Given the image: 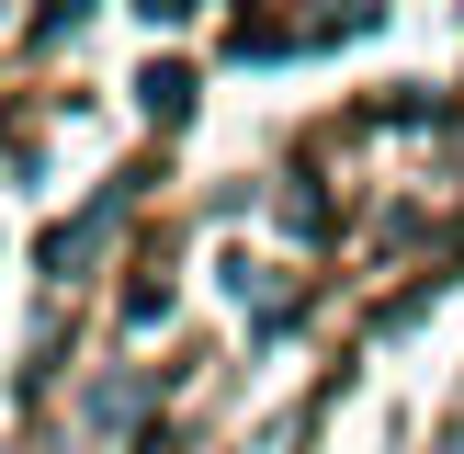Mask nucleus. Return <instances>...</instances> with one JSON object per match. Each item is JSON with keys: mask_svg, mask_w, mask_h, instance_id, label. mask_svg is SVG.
Segmentation results:
<instances>
[{"mask_svg": "<svg viewBox=\"0 0 464 454\" xmlns=\"http://www.w3.org/2000/svg\"><path fill=\"white\" fill-rule=\"evenodd\" d=\"M136 103H148L159 125H181V114H193V68H181V57H170V68H148V80H136Z\"/></svg>", "mask_w": 464, "mask_h": 454, "instance_id": "obj_1", "label": "nucleus"}]
</instances>
